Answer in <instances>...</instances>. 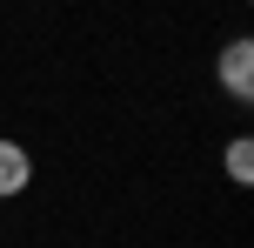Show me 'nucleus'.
<instances>
[{"mask_svg": "<svg viewBox=\"0 0 254 248\" xmlns=\"http://www.w3.org/2000/svg\"><path fill=\"white\" fill-rule=\"evenodd\" d=\"M221 94L228 101H254V40H228L221 47Z\"/></svg>", "mask_w": 254, "mask_h": 248, "instance_id": "obj_1", "label": "nucleus"}, {"mask_svg": "<svg viewBox=\"0 0 254 248\" xmlns=\"http://www.w3.org/2000/svg\"><path fill=\"white\" fill-rule=\"evenodd\" d=\"M228 174H234V181H254V141H248V134H234V141H228Z\"/></svg>", "mask_w": 254, "mask_h": 248, "instance_id": "obj_3", "label": "nucleus"}, {"mask_svg": "<svg viewBox=\"0 0 254 248\" xmlns=\"http://www.w3.org/2000/svg\"><path fill=\"white\" fill-rule=\"evenodd\" d=\"M27 181H34V155L20 141H0V201L27 195Z\"/></svg>", "mask_w": 254, "mask_h": 248, "instance_id": "obj_2", "label": "nucleus"}]
</instances>
